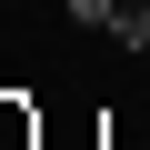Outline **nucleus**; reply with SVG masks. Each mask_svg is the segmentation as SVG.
<instances>
[{
	"label": "nucleus",
	"mask_w": 150,
	"mask_h": 150,
	"mask_svg": "<svg viewBox=\"0 0 150 150\" xmlns=\"http://www.w3.org/2000/svg\"><path fill=\"white\" fill-rule=\"evenodd\" d=\"M80 30H110L120 50H150V0H70Z\"/></svg>",
	"instance_id": "f257e3e1"
}]
</instances>
